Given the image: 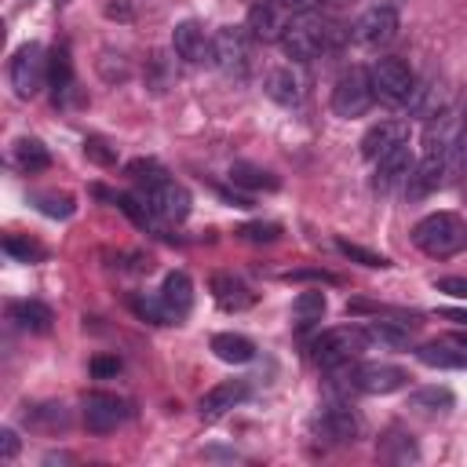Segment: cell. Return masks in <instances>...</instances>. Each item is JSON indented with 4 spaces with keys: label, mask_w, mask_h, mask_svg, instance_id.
<instances>
[{
    "label": "cell",
    "mask_w": 467,
    "mask_h": 467,
    "mask_svg": "<svg viewBox=\"0 0 467 467\" xmlns=\"http://www.w3.org/2000/svg\"><path fill=\"white\" fill-rule=\"evenodd\" d=\"M128 175L135 179V193L150 204V212L161 223H182L190 215V193L186 186H179L175 179H168V171L153 161H131Z\"/></svg>",
    "instance_id": "obj_1"
},
{
    "label": "cell",
    "mask_w": 467,
    "mask_h": 467,
    "mask_svg": "<svg viewBox=\"0 0 467 467\" xmlns=\"http://www.w3.org/2000/svg\"><path fill=\"white\" fill-rule=\"evenodd\" d=\"M343 36H347V29H343L339 22L317 18V15L310 11V15H296L277 44H281V51H285L292 62H310V58H317V55H325V51H336V47L343 44Z\"/></svg>",
    "instance_id": "obj_2"
},
{
    "label": "cell",
    "mask_w": 467,
    "mask_h": 467,
    "mask_svg": "<svg viewBox=\"0 0 467 467\" xmlns=\"http://www.w3.org/2000/svg\"><path fill=\"white\" fill-rule=\"evenodd\" d=\"M412 244L431 259H452L467 244V223L456 212H431L412 226Z\"/></svg>",
    "instance_id": "obj_3"
},
{
    "label": "cell",
    "mask_w": 467,
    "mask_h": 467,
    "mask_svg": "<svg viewBox=\"0 0 467 467\" xmlns=\"http://www.w3.org/2000/svg\"><path fill=\"white\" fill-rule=\"evenodd\" d=\"M368 350V336L358 325H339V328H325L310 339V358L314 365H321L325 372H336L350 361H358Z\"/></svg>",
    "instance_id": "obj_4"
},
{
    "label": "cell",
    "mask_w": 467,
    "mask_h": 467,
    "mask_svg": "<svg viewBox=\"0 0 467 467\" xmlns=\"http://www.w3.org/2000/svg\"><path fill=\"white\" fill-rule=\"evenodd\" d=\"M350 390H361V394H394L409 383V372L401 365H387V361H365V365H343L336 368Z\"/></svg>",
    "instance_id": "obj_5"
},
{
    "label": "cell",
    "mask_w": 467,
    "mask_h": 467,
    "mask_svg": "<svg viewBox=\"0 0 467 467\" xmlns=\"http://www.w3.org/2000/svg\"><path fill=\"white\" fill-rule=\"evenodd\" d=\"M368 80H372V95L387 106H409L416 88V73L409 69L405 58H379L368 69Z\"/></svg>",
    "instance_id": "obj_6"
},
{
    "label": "cell",
    "mask_w": 467,
    "mask_h": 467,
    "mask_svg": "<svg viewBox=\"0 0 467 467\" xmlns=\"http://www.w3.org/2000/svg\"><path fill=\"white\" fill-rule=\"evenodd\" d=\"M7 77H11V88L18 99H33L40 95V88L47 84V51L40 44H22L15 55H11V66H7Z\"/></svg>",
    "instance_id": "obj_7"
},
{
    "label": "cell",
    "mask_w": 467,
    "mask_h": 467,
    "mask_svg": "<svg viewBox=\"0 0 467 467\" xmlns=\"http://www.w3.org/2000/svg\"><path fill=\"white\" fill-rule=\"evenodd\" d=\"M376 95H372V80H368V69H347L336 88H332V113L336 117H365L372 109Z\"/></svg>",
    "instance_id": "obj_8"
},
{
    "label": "cell",
    "mask_w": 467,
    "mask_h": 467,
    "mask_svg": "<svg viewBox=\"0 0 467 467\" xmlns=\"http://www.w3.org/2000/svg\"><path fill=\"white\" fill-rule=\"evenodd\" d=\"M80 416H84V427L91 434H109V431H117L131 416V405L124 398L109 394V390H91L80 401Z\"/></svg>",
    "instance_id": "obj_9"
},
{
    "label": "cell",
    "mask_w": 467,
    "mask_h": 467,
    "mask_svg": "<svg viewBox=\"0 0 467 467\" xmlns=\"http://www.w3.org/2000/svg\"><path fill=\"white\" fill-rule=\"evenodd\" d=\"M248 33L237 26H223L212 33V66L223 69L226 77H244L248 73Z\"/></svg>",
    "instance_id": "obj_10"
},
{
    "label": "cell",
    "mask_w": 467,
    "mask_h": 467,
    "mask_svg": "<svg viewBox=\"0 0 467 467\" xmlns=\"http://www.w3.org/2000/svg\"><path fill=\"white\" fill-rule=\"evenodd\" d=\"M449 157L452 153H445V150H431V146H423V157L412 164V171H409V179H405V197L409 201H420V197H427V193H434L441 182H445V175H449Z\"/></svg>",
    "instance_id": "obj_11"
},
{
    "label": "cell",
    "mask_w": 467,
    "mask_h": 467,
    "mask_svg": "<svg viewBox=\"0 0 467 467\" xmlns=\"http://www.w3.org/2000/svg\"><path fill=\"white\" fill-rule=\"evenodd\" d=\"M398 11L390 7V4H372L368 11H361L358 15V22H354V40L358 44H365V47H383V44H390L394 36H398Z\"/></svg>",
    "instance_id": "obj_12"
},
{
    "label": "cell",
    "mask_w": 467,
    "mask_h": 467,
    "mask_svg": "<svg viewBox=\"0 0 467 467\" xmlns=\"http://www.w3.org/2000/svg\"><path fill=\"white\" fill-rule=\"evenodd\" d=\"M292 11L285 7V0H255L252 7H248V33L255 36V40H263V44H270V40H281L285 36V29H288V18Z\"/></svg>",
    "instance_id": "obj_13"
},
{
    "label": "cell",
    "mask_w": 467,
    "mask_h": 467,
    "mask_svg": "<svg viewBox=\"0 0 467 467\" xmlns=\"http://www.w3.org/2000/svg\"><path fill=\"white\" fill-rule=\"evenodd\" d=\"M314 431H317L321 438L343 445V441H354V438H358L361 423H358V416L350 412V405H343V401H325V405L317 409V416H314Z\"/></svg>",
    "instance_id": "obj_14"
},
{
    "label": "cell",
    "mask_w": 467,
    "mask_h": 467,
    "mask_svg": "<svg viewBox=\"0 0 467 467\" xmlns=\"http://www.w3.org/2000/svg\"><path fill=\"white\" fill-rule=\"evenodd\" d=\"M171 47H175V55H179L182 62H190V66L212 62V36H208L204 26L193 22V18H186V22H179V26L171 29Z\"/></svg>",
    "instance_id": "obj_15"
},
{
    "label": "cell",
    "mask_w": 467,
    "mask_h": 467,
    "mask_svg": "<svg viewBox=\"0 0 467 467\" xmlns=\"http://www.w3.org/2000/svg\"><path fill=\"white\" fill-rule=\"evenodd\" d=\"M372 164H376V171H372V186H376L379 193H387V190H394V186H405V179H409L416 157H412V146L401 142V146H394L390 153H383V157L372 161Z\"/></svg>",
    "instance_id": "obj_16"
},
{
    "label": "cell",
    "mask_w": 467,
    "mask_h": 467,
    "mask_svg": "<svg viewBox=\"0 0 467 467\" xmlns=\"http://www.w3.org/2000/svg\"><path fill=\"white\" fill-rule=\"evenodd\" d=\"M401 142H409V124L405 120H376L361 135V157L365 161H379L383 153H390Z\"/></svg>",
    "instance_id": "obj_17"
},
{
    "label": "cell",
    "mask_w": 467,
    "mask_h": 467,
    "mask_svg": "<svg viewBox=\"0 0 467 467\" xmlns=\"http://www.w3.org/2000/svg\"><path fill=\"white\" fill-rule=\"evenodd\" d=\"M244 398H248V383H244V379H223V383H215L212 390H204L197 412H201V420L212 423V420L226 416L234 405H241Z\"/></svg>",
    "instance_id": "obj_18"
},
{
    "label": "cell",
    "mask_w": 467,
    "mask_h": 467,
    "mask_svg": "<svg viewBox=\"0 0 467 467\" xmlns=\"http://www.w3.org/2000/svg\"><path fill=\"white\" fill-rule=\"evenodd\" d=\"M157 296H161V303H164L171 325H179V321L190 314V306H193V281H190V274H186V270L164 274V285H161Z\"/></svg>",
    "instance_id": "obj_19"
},
{
    "label": "cell",
    "mask_w": 467,
    "mask_h": 467,
    "mask_svg": "<svg viewBox=\"0 0 467 467\" xmlns=\"http://www.w3.org/2000/svg\"><path fill=\"white\" fill-rule=\"evenodd\" d=\"M212 299L223 306V310H248L255 303V292L237 277V274H215L212 277Z\"/></svg>",
    "instance_id": "obj_20"
},
{
    "label": "cell",
    "mask_w": 467,
    "mask_h": 467,
    "mask_svg": "<svg viewBox=\"0 0 467 467\" xmlns=\"http://www.w3.org/2000/svg\"><path fill=\"white\" fill-rule=\"evenodd\" d=\"M416 361H423L427 368H467V347H460L456 339H431L416 347Z\"/></svg>",
    "instance_id": "obj_21"
},
{
    "label": "cell",
    "mask_w": 467,
    "mask_h": 467,
    "mask_svg": "<svg viewBox=\"0 0 467 467\" xmlns=\"http://www.w3.org/2000/svg\"><path fill=\"white\" fill-rule=\"evenodd\" d=\"M266 95L281 106H299L303 99V77L292 66H277L266 73Z\"/></svg>",
    "instance_id": "obj_22"
},
{
    "label": "cell",
    "mask_w": 467,
    "mask_h": 467,
    "mask_svg": "<svg viewBox=\"0 0 467 467\" xmlns=\"http://www.w3.org/2000/svg\"><path fill=\"white\" fill-rule=\"evenodd\" d=\"M212 354L226 365H248L255 358V343L241 332H215L212 336Z\"/></svg>",
    "instance_id": "obj_23"
},
{
    "label": "cell",
    "mask_w": 467,
    "mask_h": 467,
    "mask_svg": "<svg viewBox=\"0 0 467 467\" xmlns=\"http://www.w3.org/2000/svg\"><path fill=\"white\" fill-rule=\"evenodd\" d=\"M11 321L22 328V332H47L51 328V321H55V314H51V306L47 303H40V299H18V303H11Z\"/></svg>",
    "instance_id": "obj_24"
},
{
    "label": "cell",
    "mask_w": 467,
    "mask_h": 467,
    "mask_svg": "<svg viewBox=\"0 0 467 467\" xmlns=\"http://www.w3.org/2000/svg\"><path fill=\"white\" fill-rule=\"evenodd\" d=\"M102 197H109L139 230H146V234H161V219L150 212V204L139 197V193H106V190H99Z\"/></svg>",
    "instance_id": "obj_25"
},
{
    "label": "cell",
    "mask_w": 467,
    "mask_h": 467,
    "mask_svg": "<svg viewBox=\"0 0 467 467\" xmlns=\"http://www.w3.org/2000/svg\"><path fill=\"white\" fill-rule=\"evenodd\" d=\"M325 310H328V303H325V292H317V288L299 292V296L292 299V321H296V328H299V332H306V328L321 325Z\"/></svg>",
    "instance_id": "obj_26"
},
{
    "label": "cell",
    "mask_w": 467,
    "mask_h": 467,
    "mask_svg": "<svg viewBox=\"0 0 467 467\" xmlns=\"http://www.w3.org/2000/svg\"><path fill=\"white\" fill-rule=\"evenodd\" d=\"M73 84V62H69V51L66 47H51L47 51V88L58 95H66Z\"/></svg>",
    "instance_id": "obj_27"
},
{
    "label": "cell",
    "mask_w": 467,
    "mask_h": 467,
    "mask_svg": "<svg viewBox=\"0 0 467 467\" xmlns=\"http://www.w3.org/2000/svg\"><path fill=\"white\" fill-rule=\"evenodd\" d=\"M15 164L33 175V171H44L51 164V153H47V146L40 139H18L15 142Z\"/></svg>",
    "instance_id": "obj_28"
},
{
    "label": "cell",
    "mask_w": 467,
    "mask_h": 467,
    "mask_svg": "<svg viewBox=\"0 0 467 467\" xmlns=\"http://www.w3.org/2000/svg\"><path fill=\"white\" fill-rule=\"evenodd\" d=\"M409 401H412V409H423V412H449L456 398L449 387H420L409 394Z\"/></svg>",
    "instance_id": "obj_29"
},
{
    "label": "cell",
    "mask_w": 467,
    "mask_h": 467,
    "mask_svg": "<svg viewBox=\"0 0 467 467\" xmlns=\"http://www.w3.org/2000/svg\"><path fill=\"white\" fill-rule=\"evenodd\" d=\"M230 182L234 186H244V190H277V179L255 164H234L230 168Z\"/></svg>",
    "instance_id": "obj_30"
},
{
    "label": "cell",
    "mask_w": 467,
    "mask_h": 467,
    "mask_svg": "<svg viewBox=\"0 0 467 467\" xmlns=\"http://www.w3.org/2000/svg\"><path fill=\"white\" fill-rule=\"evenodd\" d=\"M365 336H368V343H383V347H405L409 343V328H398L394 321H368Z\"/></svg>",
    "instance_id": "obj_31"
},
{
    "label": "cell",
    "mask_w": 467,
    "mask_h": 467,
    "mask_svg": "<svg viewBox=\"0 0 467 467\" xmlns=\"http://www.w3.org/2000/svg\"><path fill=\"white\" fill-rule=\"evenodd\" d=\"M131 310H135V317H142L150 325H171L161 296H131Z\"/></svg>",
    "instance_id": "obj_32"
},
{
    "label": "cell",
    "mask_w": 467,
    "mask_h": 467,
    "mask_svg": "<svg viewBox=\"0 0 467 467\" xmlns=\"http://www.w3.org/2000/svg\"><path fill=\"white\" fill-rule=\"evenodd\" d=\"M336 248H339L347 259L361 263V266H372V270H387V266H390V259H387V255H379V252H368V248H361V244H354V241H343V237H336Z\"/></svg>",
    "instance_id": "obj_33"
},
{
    "label": "cell",
    "mask_w": 467,
    "mask_h": 467,
    "mask_svg": "<svg viewBox=\"0 0 467 467\" xmlns=\"http://www.w3.org/2000/svg\"><path fill=\"white\" fill-rule=\"evenodd\" d=\"M33 204L51 219H69L73 215V197H66V193H36Z\"/></svg>",
    "instance_id": "obj_34"
},
{
    "label": "cell",
    "mask_w": 467,
    "mask_h": 467,
    "mask_svg": "<svg viewBox=\"0 0 467 467\" xmlns=\"http://www.w3.org/2000/svg\"><path fill=\"white\" fill-rule=\"evenodd\" d=\"M4 252H7L11 259H18V263H36V259H44V248H40L36 241L15 237V234H7V237H4Z\"/></svg>",
    "instance_id": "obj_35"
},
{
    "label": "cell",
    "mask_w": 467,
    "mask_h": 467,
    "mask_svg": "<svg viewBox=\"0 0 467 467\" xmlns=\"http://www.w3.org/2000/svg\"><path fill=\"white\" fill-rule=\"evenodd\" d=\"M26 420H29L33 427H47V431H58V427H66V423H69V412H66L62 405H40V409L26 412Z\"/></svg>",
    "instance_id": "obj_36"
},
{
    "label": "cell",
    "mask_w": 467,
    "mask_h": 467,
    "mask_svg": "<svg viewBox=\"0 0 467 467\" xmlns=\"http://www.w3.org/2000/svg\"><path fill=\"white\" fill-rule=\"evenodd\" d=\"M237 237L252 241V244H270L281 237V226L277 223H244V226H237Z\"/></svg>",
    "instance_id": "obj_37"
},
{
    "label": "cell",
    "mask_w": 467,
    "mask_h": 467,
    "mask_svg": "<svg viewBox=\"0 0 467 467\" xmlns=\"http://www.w3.org/2000/svg\"><path fill=\"white\" fill-rule=\"evenodd\" d=\"M434 288L445 292V296H452V299H467V277H438Z\"/></svg>",
    "instance_id": "obj_38"
},
{
    "label": "cell",
    "mask_w": 467,
    "mask_h": 467,
    "mask_svg": "<svg viewBox=\"0 0 467 467\" xmlns=\"http://www.w3.org/2000/svg\"><path fill=\"white\" fill-rule=\"evenodd\" d=\"M285 281H328V285H336V274H325V270H292V274H285Z\"/></svg>",
    "instance_id": "obj_39"
},
{
    "label": "cell",
    "mask_w": 467,
    "mask_h": 467,
    "mask_svg": "<svg viewBox=\"0 0 467 467\" xmlns=\"http://www.w3.org/2000/svg\"><path fill=\"white\" fill-rule=\"evenodd\" d=\"M120 372V361L117 358H91V376H117Z\"/></svg>",
    "instance_id": "obj_40"
},
{
    "label": "cell",
    "mask_w": 467,
    "mask_h": 467,
    "mask_svg": "<svg viewBox=\"0 0 467 467\" xmlns=\"http://www.w3.org/2000/svg\"><path fill=\"white\" fill-rule=\"evenodd\" d=\"M15 452H18V434L11 427H4L0 431V456L4 460H15Z\"/></svg>",
    "instance_id": "obj_41"
},
{
    "label": "cell",
    "mask_w": 467,
    "mask_h": 467,
    "mask_svg": "<svg viewBox=\"0 0 467 467\" xmlns=\"http://www.w3.org/2000/svg\"><path fill=\"white\" fill-rule=\"evenodd\" d=\"M106 15L128 22V18H131V4H128V0H109V4H106Z\"/></svg>",
    "instance_id": "obj_42"
},
{
    "label": "cell",
    "mask_w": 467,
    "mask_h": 467,
    "mask_svg": "<svg viewBox=\"0 0 467 467\" xmlns=\"http://www.w3.org/2000/svg\"><path fill=\"white\" fill-rule=\"evenodd\" d=\"M317 4H321V0H285V7H288L292 15H310Z\"/></svg>",
    "instance_id": "obj_43"
},
{
    "label": "cell",
    "mask_w": 467,
    "mask_h": 467,
    "mask_svg": "<svg viewBox=\"0 0 467 467\" xmlns=\"http://www.w3.org/2000/svg\"><path fill=\"white\" fill-rule=\"evenodd\" d=\"M441 317H449V321H460V325H467V310H441Z\"/></svg>",
    "instance_id": "obj_44"
},
{
    "label": "cell",
    "mask_w": 467,
    "mask_h": 467,
    "mask_svg": "<svg viewBox=\"0 0 467 467\" xmlns=\"http://www.w3.org/2000/svg\"><path fill=\"white\" fill-rule=\"evenodd\" d=\"M456 343H460V347H467V332H463V336H456Z\"/></svg>",
    "instance_id": "obj_45"
},
{
    "label": "cell",
    "mask_w": 467,
    "mask_h": 467,
    "mask_svg": "<svg viewBox=\"0 0 467 467\" xmlns=\"http://www.w3.org/2000/svg\"><path fill=\"white\" fill-rule=\"evenodd\" d=\"M328 4H350V0H328Z\"/></svg>",
    "instance_id": "obj_46"
}]
</instances>
